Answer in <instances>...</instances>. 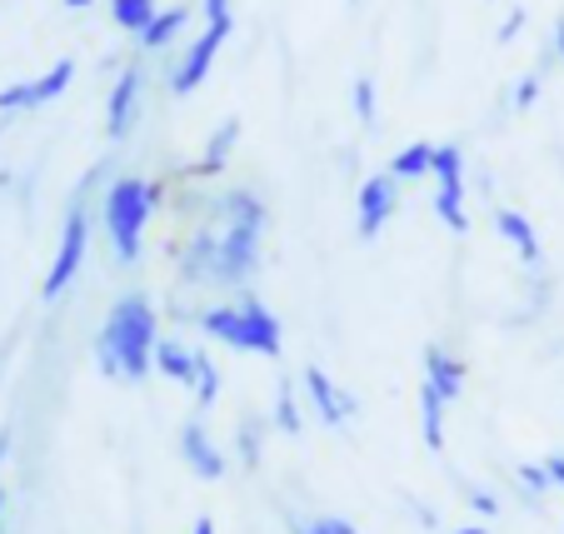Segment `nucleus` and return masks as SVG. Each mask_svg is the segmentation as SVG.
I'll return each mask as SVG.
<instances>
[{
    "label": "nucleus",
    "instance_id": "f257e3e1",
    "mask_svg": "<svg viewBox=\"0 0 564 534\" xmlns=\"http://www.w3.org/2000/svg\"><path fill=\"white\" fill-rule=\"evenodd\" d=\"M205 220H215V236H220L215 240V290L246 295L260 275V260H265L270 205L250 185H225L210 195Z\"/></svg>",
    "mask_w": 564,
    "mask_h": 534
},
{
    "label": "nucleus",
    "instance_id": "f03ea898",
    "mask_svg": "<svg viewBox=\"0 0 564 534\" xmlns=\"http://www.w3.org/2000/svg\"><path fill=\"white\" fill-rule=\"evenodd\" d=\"M155 345H160V310L150 295L126 290L110 299L106 320L96 330V370L106 380H126L140 385L145 374H155Z\"/></svg>",
    "mask_w": 564,
    "mask_h": 534
},
{
    "label": "nucleus",
    "instance_id": "7ed1b4c3",
    "mask_svg": "<svg viewBox=\"0 0 564 534\" xmlns=\"http://www.w3.org/2000/svg\"><path fill=\"white\" fill-rule=\"evenodd\" d=\"M171 200V185L165 181H145V175H116L100 195V230H106V246L116 255V265H140L145 255V225L160 205Z\"/></svg>",
    "mask_w": 564,
    "mask_h": 534
},
{
    "label": "nucleus",
    "instance_id": "20e7f679",
    "mask_svg": "<svg viewBox=\"0 0 564 534\" xmlns=\"http://www.w3.org/2000/svg\"><path fill=\"white\" fill-rule=\"evenodd\" d=\"M195 330H200L205 340L225 345V350L260 355V360H280V350H285L280 315L270 310L256 290H246V295H230V299H220V305H205V310H195Z\"/></svg>",
    "mask_w": 564,
    "mask_h": 534
},
{
    "label": "nucleus",
    "instance_id": "39448f33",
    "mask_svg": "<svg viewBox=\"0 0 564 534\" xmlns=\"http://www.w3.org/2000/svg\"><path fill=\"white\" fill-rule=\"evenodd\" d=\"M90 181L80 185V190L70 195V205H65V220H61V240H55V260L51 270H45L41 280V295L45 299H61L65 290L80 280V270H86V255H90Z\"/></svg>",
    "mask_w": 564,
    "mask_h": 534
},
{
    "label": "nucleus",
    "instance_id": "423d86ee",
    "mask_svg": "<svg viewBox=\"0 0 564 534\" xmlns=\"http://www.w3.org/2000/svg\"><path fill=\"white\" fill-rule=\"evenodd\" d=\"M230 35H235V21H200V35H195L171 65V96H195V90L210 80V70Z\"/></svg>",
    "mask_w": 564,
    "mask_h": 534
},
{
    "label": "nucleus",
    "instance_id": "0eeeda50",
    "mask_svg": "<svg viewBox=\"0 0 564 534\" xmlns=\"http://www.w3.org/2000/svg\"><path fill=\"white\" fill-rule=\"evenodd\" d=\"M430 181H435V215L440 225H445L449 236H465L469 230V185H465V150L459 145H435V171H430Z\"/></svg>",
    "mask_w": 564,
    "mask_h": 534
},
{
    "label": "nucleus",
    "instance_id": "6e6552de",
    "mask_svg": "<svg viewBox=\"0 0 564 534\" xmlns=\"http://www.w3.org/2000/svg\"><path fill=\"white\" fill-rule=\"evenodd\" d=\"M75 86V61L61 55L55 65H45L31 80H15V86L0 90V116H31V110H45Z\"/></svg>",
    "mask_w": 564,
    "mask_h": 534
},
{
    "label": "nucleus",
    "instance_id": "1a4fd4ad",
    "mask_svg": "<svg viewBox=\"0 0 564 534\" xmlns=\"http://www.w3.org/2000/svg\"><path fill=\"white\" fill-rule=\"evenodd\" d=\"M300 395H305V410L325 429H345L355 415H360V400H355L345 385H335V374L319 370V364H305V370H300Z\"/></svg>",
    "mask_w": 564,
    "mask_h": 534
},
{
    "label": "nucleus",
    "instance_id": "9d476101",
    "mask_svg": "<svg viewBox=\"0 0 564 534\" xmlns=\"http://www.w3.org/2000/svg\"><path fill=\"white\" fill-rule=\"evenodd\" d=\"M140 110H145V65L126 61L116 75V86H110V96H106V140L110 145L130 140V130L140 126Z\"/></svg>",
    "mask_w": 564,
    "mask_h": 534
},
{
    "label": "nucleus",
    "instance_id": "9b49d317",
    "mask_svg": "<svg viewBox=\"0 0 564 534\" xmlns=\"http://www.w3.org/2000/svg\"><path fill=\"white\" fill-rule=\"evenodd\" d=\"M400 190H405V185L394 181L390 171L365 175V181H360V195H355V236H360V240L384 236V225L400 215Z\"/></svg>",
    "mask_w": 564,
    "mask_h": 534
},
{
    "label": "nucleus",
    "instance_id": "f8f14e48",
    "mask_svg": "<svg viewBox=\"0 0 564 534\" xmlns=\"http://www.w3.org/2000/svg\"><path fill=\"white\" fill-rule=\"evenodd\" d=\"M181 460H185V470L195 475V480H205V484H215V480H225V470H230V460H225V449L215 445V435L205 429V419L200 415H191L181 425Z\"/></svg>",
    "mask_w": 564,
    "mask_h": 534
},
{
    "label": "nucleus",
    "instance_id": "ddd939ff",
    "mask_svg": "<svg viewBox=\"0 0 564 534\" xmlns=\"http://www.w3.org/2000/svg\"><path fill=\"white\" fill-rule=\"evenodd\" d=\"M191 21H195V6H160L155 21H150L145 31L135 35V45H140L145 55H165V51H175V45L185 41Z\"/></svg>",
    "mask_w": 564,
    "mask_h": 534
},
{
    "label": "nucleus",
    "instance_id": "4468645a",
    "mask_svg": "<svg viewBox=\"0 0 564 534\" xmlns=\"http://www.w3.org/2000/svg\"><path fill=\"white\" fill-rule=\"evenodd\" d=\"M240 135H246V126H240V116H225L220 126L210 130V140H205V150L195 155L191 175L195 181H215V175H225V165H230L235 145H240Z\"/></svg>",
    "mask_w": 564,
    "mask_h": 534
},
{
    "label": "nucleus",
    "instance_id": "2eb2a0df",
    "mask_svg": "<svg viewBox=\"0 0 564 534\" xmlns=\"http://www.w3.org/2000/svg\"><path fill=\"white\" fill-rule=\"evenodd\" d=\"M420 370H425V385H435L440 395L449 400V405L465 395L469 370H465V360H459L455 350H445V345H425V360H420Z\"/></svg>",
    "mask_w": 564,
    "mask_h": 534
},
{
    "label": "nucleus",
    "instance_id": "dca6fc26",
    "mask_svg": "<svg viewBox=\"0 0 564 534\" xmlns=\"http://www.w3.org/2000/svg\"><path fill=\"white\" fill-rule=\"evenodd\" d=\"M495 230H500V240H510V246L520 250V260L530 270L544 265V246H540V236H534V225H530V215H524V210L500 205V210H495Z\"/></svg>",
    "mask_w": 564,
    "mask_h": 534
},
{
    "label": "nucleus",
    "instance_id": "f3484780",
    "mask_svg": "<svg viewBox=\"0 0 564 534\" xmlns=\"http://www.w3.org/2000/svg\"><path fill=\"white\" fill-rule=\"evenodd\" d=\"M384 171H390L400 185L430 181V171H435V140H410V145H400L390 155V165H384Z\"/></svg>",
    "mask_w": 564,
    "mask_h": 534
},
{
    "label": "nucleus",
    "instance_id": "a211bd4d",
    "mask_svg": "<svg viewBox=\"0 0 564 534\" xmlns=\"http://www.w3.org/2000/svg\"><path fill=\"white\" fill-rule=\"evenodd\" d=\"M155 374H165L171 385L191 390V374H195V345L175 340V335H160L155 345Z\"/></svg>",
    "mask_w": 564,
    "mask_h": 534
},
{
    "label": "nucleus",
    "instance_id": "6ab92c4d",
    "mask_svg": "<svg viewBox=\"0 0 564 534\" xmlns=\"http://www.w3.org/2000/svg\"><path fill=\"white\" fill-rule=\"evenodd\" d=\"M445 410H449V400L440 395L435 385H425V380H420V439H425L430 455H440V449H445Z\"/></svg>",
    "mask_w": 564,
    "mask_h": 534
},
{
    "label": "nucleus",
    "instance_id": "aec40b11",
    "mask_svg": "<svg viewBox=\"0 0 564 534\" xmlns=\"http://www.w3.org/2000/svg\"><path fill=\"white\" fill-rule=\"evenodd\" d=\"M270 425L280 429V435H305V395H300V385H290V380H280L275 385V405H270Z\"/></svg>",
    "mask_w": 564,
    "mask_h": 534
},
{
    "label": "nucleus",
    "instance_id": "412c9836",
    "mask_svg": "<svg viewBox=\"0 0 564 534\" xmlns=\"http://www.w3.org/2000/svg\"><path fill=\"white\" fill-rule=\"evenodd\" d=\"M191 400L205 410H215V400H220V364H215V355L205 350V345H195V374H191Z\"/></svg>",
    "mask_w": 564,
    "mask_h": 534
},
{
    "label": "nucleus",
    "instance_id": "4be33fe9",
    "mask_svg": "<svg viewBox=\"0 0 564 534\" xmlns=\"http://www.w3.org/2000/svg\"><path fill=\"white\" fill-rule=\"evenodd\" d=\"M106 6H110V21L126 35H140L160 15V0H106Z\"/></svg>",
    "mask_w": 564,
    "mask_h": 534
},
{
    "label": "nucleus",
    "instance_id": "5701e85b",
    "mask_svg": "<svg viewBox=\"0 0 564 534\" xmlns=\"http://www.w3.org/2000/svg\"><path fill=\"white\" fill-rule=\"evenodd\" d=\"M235 455H240V465L246 470H260V460H265V419H240L235 425Z\"/></svg>",
    "mask_w": 564,
    "mask_h": 534
},
{
    "label": "nucleus",
    "instance_id": "b1692460",
    "mask_svg": "<svg viewBox=\"0 0 564 534\" xmlns=\"http://www.w3.org/2000/svg\"><path fill=\"white\" fill-rule=\"evenodd\" d=\"M350 110H355V120H360L365 130L380 120V96H375V80H370V75H360V80L350 86Z\"/></svg>",
    "mask_w": 564,
    "mask_h": 534
},
{
    "label": "nucleus",
    "instance_id": "393cba45",
    "mask_svg": "<svg viewBox=\"0 0 564 534\" xmlns=\"http://www.w3.org/2000/svg\"><path fill=\"white\" fill-rule=\"evenodd\" d=\"M290 534H360V524L345 514H310V520H290Z\"/></svg>",
    "mask_w": 564,
    "mask_h": 534
},
{
    "label": "nucleus",
    "instance_id": "a878e982",
    "mask_svg": "<svg viewBox=\"0 0 564 534\" xmlns=\"http://www.w3.org/2000/svg\"><path fill=\"white\" fill-rule=\"evenodd\" d=\"M514 484H520V494H524L530 504H540L544 494L554 490V484H550V470H544V460H540V465H520V470H514Z\"/></svg>",
    "mask_w": 564,
    "mask_h": 534
},
{
    "label": "nucleus",
    "instance_id": "bb28decb",
    "mask_svg": "<svg viewBox=\"0 0 564 534\" xmlns=\"http://www.w3.org/2000/svg\"><path fill=\"white\" fill-rule=\"evenodd\" d=\"M540 86H544V75H540V70L520 75V80L510 86V110H534V100H540Z\"/></svg>",
    "mask_w": 564,
    "mask_h": 534
},
{
    "label": "nucleus",
    "instance_id": "cd10ccee",
    "mask_svg": "<svg viewBox=\"0 0 564 534\" xmlns=\"http://www.w3.org/2000/svg\"><path fill=\"white\" fill-rule=\"evenodd\" d=\"M465 504L479 514V520H495V514H500V494L495 490H475V484H465Z\"/></svg>",
    "mask_w": 564,
    "mask_h": 534
},
{
    "label": "nucleus",
    "instance_id": "c85d7f7f",
    "mask_svg": "<svg viewBox=\"0 0 564 534\" xmlns=\"http://www.w3.org/2000/svg\"><path fill=\"white\" fill-rule=\"evenodd\" d=\"M550 65H564V15H560V25L550 31V45H544V61H540V75L550 70Z\"/></svg>",
    "mask_w": 564,
    "mask_h": 534
},
{
    "label": "nucleus",
    "instance_id": "c756f323",
    "mask_svg": "<svg viewBox=\"0 0 564 534\" xmlns=\"http://www.w3.org/2000/svg\"><path fill=\"white\" fill-rule=\"evenodd\" d=\"M200 21H235V0H200Z\"/></svg>",
    "mask_w": 564,
    "mask_h": 534
},
{
    "label": "nucleus",
    "instance_id": "7c9ffc66",
    "mask_svg": "<svg viewBox=\"0 0 564 534\" xmlns=\"http://www.w3.org/2000/svg\"><path fill=\"white\" fill-rule=\"evenodd\" d=\"M520 31H524V11H520V6H514V11L505 15V25H500V45H510Z\"/></svg>",
    "mask_w": 564,
    "mask_h": 534
},
{
    "label": "nucleus",
    "instance_id": "2f4dec72",
    "mask_svg": "<svg viewBox=\"0 0 564 534\" xmlns=\"http://www.w3.org/2000/svg\"><path fill=\"white\" fill-rule=\"evenodd\" d=\"M544 470H550V484L564 494V455H544Z\"/></svg>",
    "mask_w": 564,
    "mask_h": 534
},
{
    "label": "nucleus",
    "instance_id": "473e14b6",
    "mask_svg": "<svg viewBox=\"0 0 564 534\" xmlns=\"http://www.w3.org/2000/svg\"><path fill=\"white\" fill-rule=\"evenodd\" d=\"M185 534H220V530H215V520H210V514H200V520H195Z\"/></svg>",
    "mask_w": 564,
    "mask_h": 534
},
{
    "label": "nucleus",
    "instance_id": "72a5a7b5",
    "mask_svg": "<svg viewBox=\"0 0 564 534\" xmlns=\"http://www.w3.org/2000/svg\"><path fill=\"white\" fill-rule=\"evenodd\" d=\"M449 534H495V530L485 520H475V524H459V530H449Z\"/></svg>",
    "mask_w": 564,
    "mask_h": 534
},
{
    "label": "nucleus",
    "instance_id": "f704fd0d",
    "mask_svg": "<svg viewBox=\"0 0 564 534\" xmlns=\"http://www.w3.org/2000/svg\"><path fill=\"white\" fill-rule=\"evenodd\" d=\"M11 439H15V435H11V429H0V465L11 460Z\"/></svg>",
    "mask_w": 564,
    "mask_h": 534
},
{
    "label": "nucleus",
    "instance_id": "c9c22d12",
    "mask_svg": "<svg viewBox=\"0 0 564 534\" xmlns=\"http://www.w3.org/2000/svg\"><path fill=\"white\" fill-rule=\"evenodd\" d=\"M65 6H70V11H86V6H96V0H65Z\"/></svg>",
    "mask_w": 564,
    "mask_h": 534
},
{
    "label": "nucleus",
    "instance_id": "e433bc0d",
    "mask_svg": "<svg viewBox=\"0 0 564 534\" xmlns=\"http://www.w3.org/2000/svg\"><path fill=\"white\" fill-rule=\"evenodd\" d=\"M0 534H6V490H0Z\"/></svg>",
    "mask_w": 564,
    "mask_h": 534
}]
</instances>
